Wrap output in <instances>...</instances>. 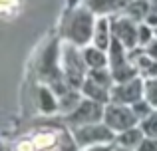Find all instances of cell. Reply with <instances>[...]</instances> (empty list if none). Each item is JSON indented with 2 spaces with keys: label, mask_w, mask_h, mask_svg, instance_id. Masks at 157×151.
<instances>
[{
  "label": "cell",
  "mask_w": 157,
  "mask_h": 151,
  "mask_svg": "<svg viewBox=\"0 0 157 151\" xmlns=\"http://www.w3.org/2000/svg\"><path fill=\"white\" fill-rule=\"evenodd\" d=\"M96 18L90 8H86L84 4L80 6H72L62 10L60 20H58V36L62 42L74 44L78 48H86L92 44L94 38V28H96Z\"/></svg>",
  "instance_id": "6da1fadb"
},
{
  "label": "cell",
  "mask_w": 157,
  "mask_h": 151,
  "mask_svg": "<svg viewBox=\"0 0 157 151\" xmlns=\"http://www.w3.org/2000/svg\"><path fill=\"white\" fill-rule=\"evenodd\" d=\"M60 68L66 84L70 89H82L86 77H88V66L82 56V48L74 44L62 42L60 44Z\"/></svg>",
  "instance_id": "7a4b0ae2"
},
{
  "label": "cell",
  "mask_w": 157,
  "mask_h": 151,
  "mask_svg": "<svg viewBox=\"0 0 157 151\" xmlns=\"http://www.w3.org/2000/svg\"><path fill=\"white\" fill-rule=\"evenodd\" d=\"M113 84H115V80H113V76H111L109 68H104V70H90L80 92H82L84 97L96 100V101H100V104H109Z\"/></svg>",
  "instance_id": "3957f363"
},
{
  "label": "cell",
  "mask_w": 157,
  "mask_h": 151,
  "mask_svg": "<svg viewBox=\"0 0 157 151\" xmlns=\"http://www.w3.org/2000/svg\"><path fill=\"white\" fill-rule=\"evenodd\" d=\"M105 113V104H100L90 97H82V101L76 105L74 111H70L64 117L70 129L80 127V125H90V123H101Z\"/></svg>",
  "instance_id": "277c9868"
},
{
  "label": "cell",
  "mask_w": 157,
  "mask_h": 151,
  "mask_svg": "<svg viewBox=\"0 0 157 151\" xmlns=\"http://www.w3.org/2000/svg\"><path fill=\"white\" fill-rule=\"evenodd\" d=\"M104 123L115 135L127 131L131 127H137L139 125V117L135 115L133 108L131 105H123V104H115L109 101L105 104V113H104Z\"/></svg>",
  "instance_id": "5b68a950"
},
{
  "label": "cell",
  "mask_w": 157,
  "mask_h": 151,
  "mask_svg": "<svg viewBox=\"0 0 157 151\" xmlns=\"http://www.w3.org/2000/svg\"><path fill=\"white\" fill-rule=\"evenodd\" d=\"M107 54H109V72H111V76H113L115 84H117V81H125V80H131V77L139 76L137 74V68H135L133 62H131L129 50L123 48L117 40H113V44L109 46Z\"/></svg>",
  "instance_id": "8992f818"
},
{
  "label": "cell",
  "mask_w": 157,
  "mask_h": 151,
  "mask_svg": "<svg viewBox=\"0 0 157 151\" xmlns=\"http://www.w3.org/2000/svg\"><path fill=\"white\" fill-rule=\"evenodd\" d=\"M111 32H113V40H117L123 48L127 50H137L139 48V40H137V32H139V22H135L133 18L125 14V12H117L111 14Z\"/></svg>",
  "instance_id": "52a82bcc"
},
{
  "label": "cell",
  "mask_w": 157,
  "mask_h": 151,
  "mask_svg": "<svg viewBox=\"0 0 157 151\" xmlns=\"http://www.w3.org/2000/svg\"><path fill=\"white\" fill-rule=\"evenodd\" d=\"M76 139L78 147L84 149L90 145H98V143H113L115 141V133L101 121V123H90V125H80V127L70 129Z\"/></svg>",
  "instance_id": "ba28073f"
},
{
  "label": "cell",
  "mask_w": 157,
  "mask_h": 151,
  "mask_svg": "<svg viewBox=\"0 0 157 151\" xmlns=\"http://www.w3.org/2000/svg\"><path fill=\"white\" fill-rule=\"evenodd\" d=\"M143 97H145V80L141 76H135L125 81H117L111 89V101H115V104L133 105Z\"/></svg>",
  "instance_id": "9c48e42d"
},
{
  "label": "cell",
  "mask_w": 157,
  "mask_h": 151,
  "mask_svg": "<svg viewBox=\"0 0 157 151\" xmlns=\"http://www.w3.org/2000/svg\"><path fill=\"white\" fill-rule=\"evenodd\" d=\"M92 44L101 50H109L113 44V32H111V16H98L96 28H94V38Z\"/></svg>",
  "instance_id": "30bf717a"
},
{
  "label": "cell",
  "mask_w": 157,
  "mask_h": 151,
  "mask_svg": "<svg viewBox=\"0 0 157 151\" xmlns=\"http://www.w3.org/2000/svg\"><path fill=\"white\" fill-rule=\"evenodd\" d=\"M131 0H82L86 8L94 12L96 16H111L117 12L125 10V6Z\"/></svg>",
  "instance_id": "8fae6325"
},
{
  "label": "cell",
  "mask_w": 157,
  "mask_h": 151,
  "mask_svg": "<svg viewBox=\"0 0 157 151\" xmlns=\"http://www.w3.org/2000/svg\"><path fill=\"white\" fill-rule=\"evenodd\" d=\"M82 56H84V62L88 66V70H104V68H109V54H107V50L96 48L94 44L82 48Z\"/></svg>",
  "instance_id": "7c38bea8"
},
{
  "label": "cell",
  "mask_w": 157,
  "mask_h": 151,
  "mask_svg": "<svg viewBox=\"0 0 157 151\" xmlns=\"http://www.w3.org/2000/svg\"><path fill=\"white\" fill-rule=\"evenodd\" d=\"M143 139H145V133H143V129L137 125V127H131V129H127V131L115 135V145L131 149V151H137V147L143 143Z\"/></svg>",
  "instance_id": "4fadbf2b"
},
{
  "label": "cell",
  "mask_w": 157,
  "mask_h": 151,
  "mask_svg": "<svg viewBox=\"0 0 157 151\" xmlns=\"http://www.w3.org/2000/svg\"><path fill=\"white\" fill-rule=\"evenodd\" d=\"M32 139H34V145L38 151H54L60 147L62 137L52 129H40V131L32 133Z\"/></svg>",
  "instance_id": "5bb4252c"
},
{
  "label": "cell",
  "mask_w": 157,
  "mask_h": 151,
  "mask_svg": "<svg viewBox=\"0 0 157 151\" xmlns=\"http://www.w3.org/2000/svg\"><path fill=\"white\" fill-rule=\"evenodd\" d=\"M38 100H40V109H42L44 113H54V111L60 109V100L52 93L50 88H40Z\"/></svg>",
  "instance_id": "9a60e30c"
},
{
  "label": "cell",
  "mask_w": 157,
  "mask_h": 151,
  "mask_svg": "<svg viewBox=\"0 0 157 151\" xmlns=\"http://www.w3.org/2000/svg\"><path fill=\"white\" fill-rule=\"evenodd\" d=\"M24 8V0H0V10L4 18H18Z\"/></svg>",
  "instance_id": "2e32d148"
},
{
  "label": "cell",
  "mask_w": 157,
  "mask_h": 151,
  "mask_svg": "<svg viewBox=\"0 0 157 151\" xmlns=\"http://www.w3.org/2000/svg\"><path fill=\"white\" fill-rule=\"evenodd\" d=\"M139 127L143 129L145 137H153V139H157V109L151 111L145 119L139 121Z\"/></svg>",
  "instance_id": "e0dca14e"
},
{
  "label": "cell",
  "mask_w": 157,
  "mask_h": 151,
  "mask_svg": "<svg viewBox=\"0 0 157 151\" xmlns=\"http://www.w3.org/2000/svg\"><path fill=\"white\" fill-rule=\"evenodd\" d=\"M153 38H155V28H153V26H149L147 22H139V32H137L139 48H145Z\"/></svg>",
  "instance_id": "ac0fdd59"
},
{
  "label": "cell",
  "mask_w": 157,
  "mask_h": 151,
  "mask_svg": "<svg viewBox=\"0 0 157 151\" xmlns=\"http://www.w3.org/2000/svg\"><path fill=\"white\" fill-rule=\"evenodd\" d=\"M145 100L151 104L153 109H157V77L145 80Z\"/></svg>",
  "instance_id": "d6986e66"
},
{
  "label": "cell",
  "mask_w": 157,
  "mask_h": 151,
  "mask_svg": "<svg viewBox=\"0 0 157 151\" xmlns=\"http://www.w3.org/2000/svg\"><path fill=\"white\" fill-rule=\"evenodd\" d=\"M131 108H133V111H135V115H137V117H139V121H141V119H145V117H147V115H149V113H151V111H155V109H153V108H151V104H149V101H147V100H145V97H143V100H139V101H137V104H133V105H131Z\"/></svg>",
  "instance_id": "ffe728a7"
},
{
  "label": "cell",
  "mask_w": 157,
  "mask_h": 151,
  "mask_svg": "<svg viewBox=\"0 0 157 151\" xmlns=\"http://www.w3.org/2000/svg\"><path fill=\"white\" fill-rule=\"evenodd\" d=\"M14 151H38V149H36V145H34L32 135H28V137H22V139L16 141Z\"/></svg>",
  "instance_id": "44dd1931"
},
{
  "label": "cell",
  "mask_w": 157,
  "mask_h": 151,
  "mask_svg": "<svg viewBox=\"0 0 157 151\" xmlns=\"http://www.w3.org/2000/svg\"><path fill=\"white\" fill-rule=\"evenodd\" d=\"M115 149V141L113 143H98V145H90V147H84L80 151H113Z\"/></svg>",
  "instance_id": "7402d4cb"
},
{
  "label": "cell",
  "mask_w": 157,
  "mask_h": 151,
  "mask_svg": "<svg viewBox=\"0 0 157 151\" xmlns=\"http://www.w3.org/2000/svg\"><path fill=\"white\" fill-rule=\"evenodd\" d=\"M137 151H157V139H153V137H145L143 143L137 147Z\"/></svg>",
  "instance_id": "603a6c76"
},
{
  "label": "cell",
  "mask_w": 157,
  "mask_h": 151,
  "mask_svg": "<svg viewBox=\"0 0 157 151\" xmlns=\"http://www.w3.org/2000/svg\"><path fill=\"white\" fill-rule=\"evenodd\" d=\"M143 52H145L147 56H151L153 60H157V36H155L153 40H151L149 44H147L145 48H143Z\"/></svg>",
  "instance_id": "cb8c5ba5"
},
{
  "label": "cell",
  "mask_w": 157,
  "mask_h": 151,
  "mask_svg": "<svg viewBox=\"0 0 157 151\" xmlns=\"http://www.w3.org/2000/svg\"><path fill=\"white\" fill-rule=\"evenodd\" d=\"M82 0H64V6L66 8H72V6H80Z\"/></svg>",
  "instance_id": "d4e9b609"
},
{
  "label": "cell",
  "mask_w": 157,
  "mask_h": 151,
  "mask_svg": "<svg viewBox=\"0 0 157 151\" xmlns=\"http://www.w3.org/2000/svg\"><path fill=\"white\" fill-rule=\"evenodd\" d=\"M113 151H131V149H125V147H119V145H115Z\"/></svg>",
  "instance_id": "484cf974"
},
{
  "label": "cell",
  "mask_w": 157,
  "mask_h": 151,
  "mask_svg": "<svg viewBox=\"0 0 157 151\" xmlns=\"http://www.w3.org/2000/svg\"><path fill=\"white\" fill-rule=\"evenodd\" d=\"M54 151H62V149H60V147H58V149H54Z\"/></svg>",
  "instance_id": "4316f807"
}]
</instances>
